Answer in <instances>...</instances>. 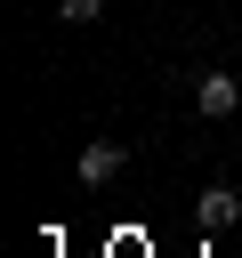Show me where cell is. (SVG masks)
<instances>
[{"mask_svg": "<svg viewBox=\"0 0 242 258\" xmlns=\"http://www.w3.org/2000/svg\"><path fill=\"white\" fill-rule=\"evenodd\" d=\"M194 210H202V226H210V234H226V226L242 218V202H234V185H202V202H194Z\"/></svg>", "mask_w": 242, "mask_h": 258, "instance_id": "3957f363", "label": "cell"}, {"mask_svg": "<svg viewBox=\"0 0 242 258\" xmlns=\"http://www.w3.org/2000/svg\"><path fill=\"white\" fill-rule=\"evenodd\" d=\"M194 113L202 121H234L242 113V73H202L194 81Z\"/></svg>", "mask_w": 242, "mask_h": 258, "instance_id": "6da1fadb", "label": "cell"}, {"mask_svg": "<svg viewBox=\"0 0 242 258\" xmlns=\"http://www.w3.org/2000/svg\"><path fill=\"white\" fill-rule=\"evenodd\" d=\"M56 16H65V24H97V16H105V0H56Z\"/></svg>", "mask_w": 242, "mask_h": 258, "instance_id": "277c9868", "label": "cell"}, {"mask_svg": "<svg viewBox=\"0 0 242 258\" xmlns=\"http://www.w3.org/2000/svg\"><path fill=\"white\" fill-rule=\"evenodd\" d=\"M121 161H129V145H121V137H97V145H81V185H105V177H121Z\"/></svg>", "mask_w": 242, "mask_h": 258, "instance_id": "7a4b0ae2", "label": "cell"}]
</instances>
